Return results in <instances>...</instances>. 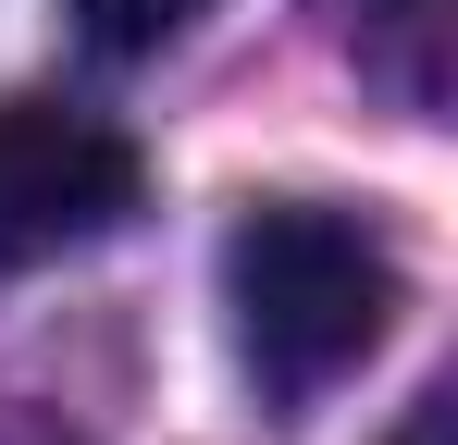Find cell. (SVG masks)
<instances>
[{
  "mask_svg": "<svg viewBox=\"0 0 458 445\" xmlns=\"http://www.w3.org/2000/svg\"><path fill=\"white\" fill-rule=\"evenodd\" d=\"M224 309H235V359L273 408L335 396L347 371L372 359L409 309V273L360 211L335 198H260L224 235Z\"/></svg>",
  "mask_w": 458,
  "mask_h": 445,
  "instance_id": "6da1fadb",
  "label": "cell"
},
{
  "mask_svg": "<svg viewBox=\"0 0 458 445\" xmlns=\"http://www.w3.org/2000/svg\"><path fill=\"white\" fill-rule=\"evenodd\" d=\"M137 198H149L137 137H112L99 112H63V99H0V273L124 235Z\"/></svg>",
  "mask_w": 458,
  "mask_h": 445,
  "instance_id": "7a4b0ae2",
  "label": "cell"
},
{
  "mask_svg": "<svg viewBox=\"0 0 458 445\" xmlns=\"http://www.w3.org/2000/svg\"><path fill=\"white\" fill-rule=\"evenodd\" d=\"M63 13H75V38L99 63H149V50H174L211 0H63Z\"/></svg>",
  "mask_w": 458,
  "mask_h": 445,
  "instance_id": "3957f363",
  "label": "cell"
},
{
  "mask_svg": "<svg viewBox=\"0 0 458 445\" xmlns=\"http://www.w3.org/2000/svg\"><path fill=\"white\" fill-rule=\"evenodd\" d=\"M384 38H396L384 87H396L409 112H434V0H372V13H360V50H384Z\"/></svg>",
  "mask_w": 458,
  "mask_h": 445,
  "instance_id": "277c9868",
  "label": "cell"
}]
</instances>
